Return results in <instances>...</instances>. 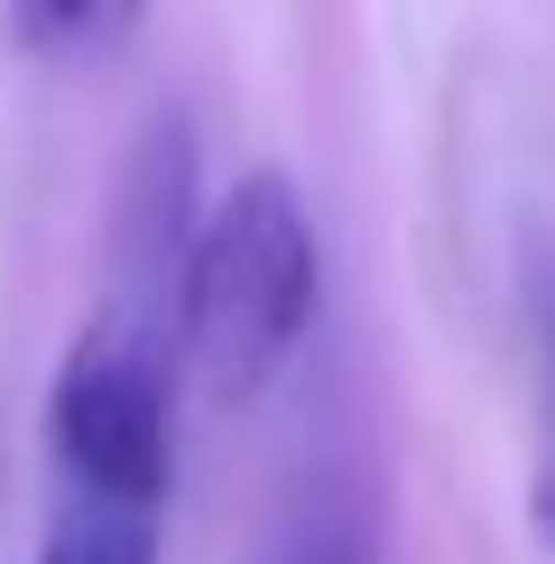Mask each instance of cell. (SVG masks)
<instances>
[{
	"label": "cell",
	"instance_id": "2",
	"mask_svg": "<svg viewBox=\"0 0 555 564\" xmlns=\"http://www.w3.org/2000/svg\"><path fill=\"white\" fill-rule=\"evenodd\" d=\"M46 435L75 481V500H121L157 509L176 473V408H167V351L139 315H111L65 351L56 398H46Z\"/></svg>",
	"mask_w": 555,
	"mask_h": 564
},
{
	"label": "cell",
	"instance_id": "4",
	"mask_svg": "<svg viewBox=\"0 0 555 564\" xmlns=\"http://www.w3.org/2000/svg\"><path fill=\"white\" fill-rule=\"evenodd\" d=\"M139 0H10V29L29 56H102L111 37H130Z\"/></svg>",
	"mask_w": 555,
	"mask_h": 564
},
{
	"label": "cell",
	"instance_id": "5",
	"mask_svg": "<svg viewBox=\"0 0 555 564\" xmlns=\"http://www.w3.org/2000/svg\"><path fill=\"white\" fill-rule=\"evenodd\" d=\"M260 564H380V528H370V509L361 500H324L306 509Z\"/></svg>",
	"mask_w": 555,
	"mask_h": 564
},
{
	"label": "cell",
	"instance_id": "1",
	"mask_svg": "<svg viewBox=\"0 0 555 564\" xmlns=\"http://www.w3.org/2000/svg\"><path fill=\"white\" fill-rule=\"evenodd\" d=\"M315 296H324L315 223L296 204V185L269 167L241 176L185 241V278H176L185 343H195V361L214 370L222 398H250L278 380V361L315 324Z\"/></svg>",
	"mask_w": 555,
	"mask_h": 564
},
{
	"label": "cell",
	"instance_id": "6",
	"mask_svg": "<svg viewBox=\"0 0 555 564\" xmlns=\"http://www.w3.org/2000/svg\"><path fill=\"white\" fill-rule=\"evenodd\" d=\"M537 351H546V473H537V519H546V536H555V288H546V334H537Z\"/></svg>",
	"mask_w": 555,
	"mask_h": 564
},
{
	"label": "cell",
	"instance_id": "3",
	"mask_svg": "<svg viewBox=\"0 0 555 564\" xmlns=\"http://www.w3.org/2000/svg\"><path fill=\"white\" fill-rule=\"evenodd\" d=\"M37 564H157V509H121V500H65L46 528Z\"/></svg>",
	"mask_w": 555,
	"mask_h": 564
}]
</instances>
